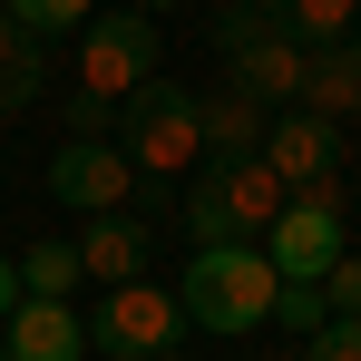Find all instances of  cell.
<instances>
[{"instance_id":"7","label":"cell","mask_w":361,"mask_h":361,"mask_svg":"<svg viewBox=\"0 0 361 361\" xmlns=\"http://www.w3.org/2000/svg\"><path fill=\"white\" fill-rule=\"evenodd\" d=\"M49 195H59L68 215H137V166H127V147H108V137H68L59 157H49Z\"/></svg>"},{"instance_id":"9","label":"cell","mask_w":361,"mask_h":361,"mask_svg":"<svg viewBox=\"0 0 361 361\" xmlns=\"http://www.w3.org/2000/svg\"><path fill=\"white\" fill-rule=\"evenodd\" d=\"M302 68H312V49H293L283 30H254L244 49H225V88H235V98H254L264 118H283V108L302 98Z\"/></svg>"},{"instance_id":"1","label":"cell","mask_w":361,"mask_h":361,"mask_svg":"<svg viewBox=\"0 0 361 361\" xmlns=\"http://www.w3.org/2000/svg\"><path fill=\"white\" fill-rule=\"evenodd\" d=\"M274 293H283V274L264 264V244H195L185 254V283H176V312L195 332L244 342V332L274 322Z\"/></svg>"},{"instance_id":"16","label":"cell","mask_w":361,"mask_h":361,"mask_svg":"<svg viewBox=\"0 0 361 361\" xmlns=\"http://www.w3.org/2000/svg\"><path fill=\"white\" fill-rule=\"evenodd\" d=\"M78 283H88V274H78L68 244H30V254H20V293H30V302H68Z\"/></svg>"},{"instance_id":"18","label":"cell","mask_w":361,"mask_h":361,"mask_svg":"<svg viewBox=\"0 0 361 361\" xmlns=\"http://www.w3.org/2000/svg\"><path fill=\"white\" fill-rule=\"evenodd\" d=\"M274 322H283V332H302V342H312V332H322V322H332V302H322V283H283V293H274Z\"/></svg>"},{"instance_id":"5","label":"cell","mask_w":361,"mask_h":361,"mask_svg":"<svg viewBox=\"0 0 361 361\" xmlns=\"http://www.w3.org/2000/svg\"><path fill=\"white\" fill-rule=\"evenodd\" d=\"M185 332V312L166 283H118V293H98V312H88V352L98 361H166Z\"/></svg>"},{"instance_id":"15","label":"cell","mask_w":361,"mask_h":361,"mask_svg":"<svg viewBox=\"0 0 361 361\" xmlns=\"http://www.w3.org/2000/svg\"><path fill=\"white\" fill-rule=\"evenodd\" d=\"M39 88H49V59H39V39L0 10V118L10 108H39Z\"/></svg>"},{"instance_id":"19","label":"cell","mask_w":361,"mask_h":361,"mask_svg":"<svg viewBox=\"0 0 361 361\" xmlns=\"http://www.w3.org/2000/svg\"><path fill=\"white\" fill-rule=\"evenodd\" d=\"M302 361H361V322H342V312H332V322L302 342Z\"/></svg>"},{"instance_id":"8","label":"cell","mask_w":361,"mask_h":361,"mask_svg":"<svg viewBox=\"0 0 361 361\" xmlns=\"http://www.w3.org/2000/svg\"><path fill=\"white\" fill-rule=\"evenodd\" d=\"M342 254H352V244H342V195H293V205L274 215V235H264V264H274L283 283H322Z\"/></svg>"},{"instance_id":"11","label":"cell","mask_w":361,"mask_h":361,"mask_svg":"<svg viewBox=\"0 0 361 361\" xmlns=\"http://www.w3.org/2000/svg\"><path fill=\"white\" fill-rule=\"evenodd\" d=\"M0 352L10 361H88V322L68 312V302H10V322H0Z\"/></svg>"},{"instance_id":"3","label":"cell","mask_w":361,"mask_h":361,"mask_svg":"<svg viewBox=\"0 0 361 361\" xmlns=\"http://www.w3.org/2000/svg\"><path fill=\"white\" fill-rule=\"evenodd\" d=\"M118 147H127V166H137V185H166V195H176V185L195 176V157H205L195 98L166 88V78H147V88L118 108Z\"/></svg>"},{"instance_id":"22","label":"cell","mask_w":361,"mask_h":361,"mask_svg":"<svg viewBox=\"0 0 361 361\" xmlns=\"http://www.w3.org/2000/svg\"><path fill=\"white\" fill-rule=\"evenodd\" d=\"M127 10H147V20H157V10H176V0H127Z\"/></svg>"},{"instance_id":"17","label":"cell","mask_w":361,"mask_h":361,"mask_svg":"<svg viewBox=\"0 0 361 361\" xmlns=\"http://www.w3.org/2000/svg\"><path fill=\"white\" fill-rule=\"evenodd\" d=\"M0 10H10L30 39H49V30H88V10H98V0H0Z\"/></svg>"},{"instance_id":"2","label":"cell","mask_w":361,"mask_h":361,"mask_svg":"<svg viewBox=\"0 0 361 361\" xmlns=\"http://www.w3.org/2000/svg\"><path fill=\"white\" fill-rule=\"evenodd\" d=\"M283 205H293L283 176H274L264 157H235V166H205V176L185 185L176 225H185V244H264Z\"/></svg>"},{"instance_id":"25","label":"cell","mask_w":361,"mask_h":361,"mask_svg":"<svg viewBox=\"0 0 361 361\" xmlns=\"http://www.w3.org/2000/svg\"><path fill=\"white\" fill-rule=\"evenodd\" d=\"M0 361H10V352H0Z\"/></svg>"},{"instance_id":"13","label":"cell","mask_w":361,"mask_h":361,"mask_svg":"<svg viewBox=\"0 0 361 361\" xmlns=\"http://www.w3.org/2000/svg\"><path fill=\"white\" fill-rule=\"evenodd\" d=\"M195 137H205V157H215V166H235V157L264 147V108L235 98V88H215V98H195Z\"/></svg>"},{"instance_id":"14","label":"cell","mask_w":361,"mask_h":361,"mask_svg":"<svg viewBox=\"0 0 361 361\" xmlns=\"http://www.w3.org/2000/svg\"><path fill=\"white\" fill-rule=\"evenodd\" d=\"M293 49H342L352 39V20H361V0H254Z\"/></svg>"},{"instance_id":"4","label":"cell","mask_w":361,"mask_h":361,"mask_svg":"<svg viewBox=\"0 0 361 361\" xmlns=\"http://www.w3.org/2000/svg\"><path fill=\"white\" fill-rule=\"evenodd\" d=\"M147 78H157V20H147V10H108V20L78 39V98L118 118Z\"/></svg>"},{"instance_id":"12","label":"cell","mask_w":361,"mask_h":361,"mask_svg":"<svg viewBox=\"0 0 361 361\" xmlns=\"http://www.w3.org/2000/svg\"><path fill=\"white\" fill-rule=\"evenodd\" d=\"M302 118H361V39H342V49H312V68H302Z\"/></svg>"},{"instance_id":"21","label":"cell","mask_w":361,"mask_h":361,"mask_svg":"<svg viewBox=\"0 0 361 361\" xmlns=\"http://www.w3.org/2000/svg\"><path fill=\"white\" fill-rule=\"evenodd\" d=\"M10 302H20V264L0 254V322H10Z\"/></svg>"},{"instance_id":"23","label":"cell","mask_w":361,"mask_h":361,"mask_svg":"<svg viewBox=\"0 0 361 361\" xmlns=\"http://www.w3.org/2000/svg\"><path fill=\"white\" fill-rule=\"evenodd\" d=\"M352 39H361V20H352Z\"/></svg>"},{"instance_id":"10","label":"cell","mask_w":361,"mask_h":361,"mask_svg":"<svg viewBox=\"0 0 361 361\" xmlns=\"http://www.w3.org/2000/svg\"><path fill=\"white\" fill-rule=\"evenodd\" d=\"M68 254H78V274H88L98 293H118V283H147V215H88Z\"/></svg>"},{"instance_id":"6","label":"cell","mask_w":361,"mask_h":361,"mask_svg":"<svg viewBox=\"0 0 361 361\" xmlns=\"http://www.w3.org/2000/svg\"><path fill=\"white\" fill-rule=\"evenodd\" d=\"M254 157L283 176V195H342V127L332 118L283 108V118H264V147Z\"/></svg>"},{"instance_id":"20","label":"cell","mask_w":361,"mask_h":361,"mask_svg":"<svg viewBox=\"0 0 361 361\" xmlns=\"http://www.w3.org/2000/svg\"><path fill=\"white\" fill-rule=\"evenodd\" d=\"M322 302H332L342 322H361V254H342V264L322 274Z\"/></svg>"},{"instance_id":"24","label":"cell","mask_w":361,"mask_h":361,"mask_svg":"<svg viewBox=\"0 0 361 361\" xmlns=\"http://www.w3.org/2000/svg\"><path fill=\"white\" fill-rule=\"evenodd\" d=\"M166 361H176V352H166Z\"/></svg>"}]
</instances>
